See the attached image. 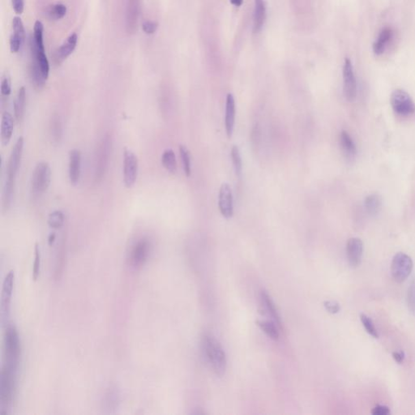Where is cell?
Listing matches in <instances>:
<instances>
[{"mask_svg": "<svg viewBox=\"0 0 415 415\" xmlns=\"http://www.w3.org/2000/svg\"><path fill=\"white\" fill-rule=\"evenodd\" d=\"M64 221H65V216L62 211H54L49 215L48 225L51 228L57 230L63 227Z\"/></svg>", "mask_w": 415, "mask_h": 415, "instance_id": "obj_33", "label": "cell"}, {"mask_svg": "<svg viewBox=\"0 0 415 415\" xmlns=\"http://www.w3.org/2000/svg\"><path fill=\"white\" fill-rule=\"evenodd\" d=\"M407 306L409 311L415 316V278L412 280L411 283L408 288Z\"/></svg>", "mask_w": 415, "mask_h": 415, "instance_id": "obj_38", "label": "cell"}, {"mask_svg": "<svg viewBox=\"0 0 415 415\" xmlns=\"http://www.w3.org/2000/svg\"><path fill=\"white\" fill-rule=\"evenodd\" d=\"M266 20V7L264 0H255L253 13V32L258 34L264 27Z\"/></svg>", "mask_w": 415, "mask_h": 415, "instance_id": "obj_22", "label": "cell"}, {"mask_svg": "<svg viewBox=\"0 0 415 415\" xmlns=\"http://www.w3.org/2000/svg\"><path fill=\"white\" fill-rule=\"evenodd\" d=\"M139 170V161L137 157L131 150H124V182L127 187H132L136 183Z\"/></svg>", "mask_w": 415, "mask_h": 415, "instance_id": "obj_9", "label": "cell"}, {"mask_svg": "<svg viewBox=\"0 0 415 415\" xmlns=\"http://www.w3.org/2000/svg\"><path fill=\"white\" fill-rule=\"evenodd\" d=\"M394 36V31L392 28L385 27L380 31L377 39L373 44V52L376 55H380L385 52L388 43L391 41Z\"/></svg>", "mask_w": 415, "mask_h": 415, "instance_id": "obj_23", "label": "cell"}, {"mask_svg": "<svg viewBox=\"0 0 415 415\" xmlns=\"http://www.w3.org/2000/svg\"><path fill=\"white\" fill-rule=\"evenodd\" d=\"M235 100L231 93H229L226 101V114H225V127L228 137H231L234 132L235 123Z\"/></svg>", "mask_w": 415, "mask_h": 415, "instance_id": "obj_19", "label": "cell"}, {"mask_svg": "<svg viewBox=\"0 0 415 415\" xmlns=\"http://www.w3.org/2000/svg\"><path fill=\"white\" fill-rule=\"evenodd\" d=\"M14 131V118L9 112L3 114L1 121V142L3 145H8L12 139Z\"/></svg>", "mask_w": 415, "mask_h": 415, "instance_id": "obj_25", "label": "cell"}, {"mask_svg": "<svg viewBox=\"0 0 415 415\" xmlns=\"http://www.w3.org/2000/svg\"><path fill=\"white\" fill-rule=\"evenodd\" d=\"M48 18L54 20H61L67 14V7L64 4H56L48 7L45 11Z\"/></svg>", "mask_w": 415, "mask_h": 415, "instance_id": "obj_32", "label": "cell"}, {"mask_svg": "<svg viewBox=\"0 0 415 415\" xmlns=\"http://www.w3.org/2000/svg\"><path fill=\"white\" fill-rule=\"evenodd\" d=\"M15 274L13 271L8 273L3 284L2 298H1V315L3 319H8L10 311L11 300L13 290Z\"/></svg>", "mask_w": 415, "mask_h": 415, "instance_id": "obj_13", "label": "cell"}, {"mask_svg": "<svg viewBox=\"0 0 415 415\" xmlns=\"http://www.w3.org/2000/svg\"><path fill=\"white\" fill-rule=\"evenodd\" d=\"M1 96L4 101H7L12 93V81H11L10 76L8 73H5L2 77L1 81Z\"/></svg>", "mask_w": 415, "mask_h": 415, "instance_id": "obj_37", "label": "cell"}, {"mask_svg": "<svg viewBox=\"0 0 415 415\" xmlns=\"http://www.w3.org/2000/svg\"><path fill=\"white\" fill-rule=\"evenodd\" d=\"M413 264L411 257L404 252H398L393 258L391 274L394 281L402 283L409 278L413 270Z\"/></svg>", "mask_w": 415, "mask_h": 415, "instance_id": "obj_8", "label": "cell"}, {"mask_svg": "<svg viewBox=\"0 0 415 415\" xmlns=\"http://www.w3.org/2000/svg\"><path fill=\"white\" fill-rule=\"evenodd\" d=\"M256 325L270 338L275 340L279 338V332L278 327L276 325L277 324L274 321L259 320L256 321Z\"/></svg>", "mask_w": 415, "mask_h": 415, "instance_id": "obj_31", "label": "cell"}, {"mask_svg": "<svg viewBox=\"0 0 415 415\" xmlns=\"http://www.w3.org/2000/svg\"><path fill=\"white\" fill-rule=\"evenodd\" d=\"M325 307L327 311H329L331 314H336L338 313L340 310V305L339 303L336 301H326L325 303Z\"/></svg>", "mask_w": 415, "mask_h": 415, "instance_id": "obj_41", "label": "cell"}, {"mask_svg": "<svg viewBox=\"0 0 415 415\" xmlns=\"http://www.w3.org/2000/svg\"><path fill=\"white\" fill-rule=\"evenodd\" d=\"M393 358H394L395 362H398V364L402 363L405 358V352L402 351V350L395 351V352L393 353Z\"/></svg>", "mask_w": 415, "mask_h": 415, "instance_id": "obj_44", "label": "cell"}, {"mask_svg": "<svg viewBox=\"0 0 415 415\" xmlns=\"http://www.w3.org/2000/svg\"><path fill=\"white\" fill-rule=\"evenodd\" d=\"M390 103L395 114L400 116H410L415 113V103L410 95L403 89L394 90L392 93Z\"/></svg>", "mask_w": 415, "mask_h": 415, "instance_id": "obj_7", "label": "cell"}, {"mask_svg": "<svg viewBox=\"0 0 415 415\" xmlns=\"http://www.w3.org/2000/svg\"><path fill=\"white\" fill-rule=\"evenodd\" d=\"M17 369L3 365L0 373V405L6 412L13 402L16 389Z\"/></svg>", "mask_w": 415, "mask_h": 415, "instance_id": "obj_3", "label": "cell"}, {"mask_svg": "<svg viewBox=\"0 0 415 415\" xmlns=\"http://www.w3.org/2000/svg\"><path fill=\"white\" fill-rule=\"evenodd\" d=\"M140 0H128L127 4L126 26L129 34H134L137 30L140 16Z\"/></svg>", "mask_w": 415, "mask_h": 415, "instance_id": "obj_18", "label": "cell"}, {"mask_svg": "<svg viewBox=\"0 0 415 415\" xmlns=\"http://www.w3.org/2000/svg\"><path fill=\"white\" fill-rule=\"evenodd\" d=\"M24 138L20 136L16 140V144L12 149L7 169V180L16 182V175L21 163L23 150H24Z\"/></svg>", "mask_w": 415, "mask_h": 415, "instance_id": "obj_11", "label": "cell"}, {"mask_svg": "<svg viewBox=\"0 0 415 415\" xmlns=\"http://www.w3.org/2000/svg\"><path fill=\"white\" fill-rule=\"evenodd\" d=\"M50 134L54 144H59L63 136V125L60 117L57 114H54L50 121Z\"/></svg>", "mask_w": 415, "mask_h": 415, "instance_id": "obj_27", "label": "cell"}, {"mask_svg": "<svg viewBox=\"0 0 415 415\" xmlns=\"http://www.w3.org/2000/svg\"><path fill=\"white\" fill-rule=\"evenodd\" d=\"M179 154L181 157L182 162H183V169L184 173L189 177L191 173V156L186 146L180 144L179 145Z\"/></svg>", "mask_w": 415, "mask_h": 415, "instance_id": "obj_34", "label": "cell"}, {"mask_svg": "<svg viewBox=\"0 0 415 415\" xmlns=\"http://www.w3.org/2000/svg\"><path fill=\"white\" fill-rule=\"evenodd\" d=\"M343 83H344L343 91L346 99L349 102H353L356 97L357 81L354 75L352 62L348 58L345 59L343 66Z\"/></svg>", "mask_w": 415, "mask_h": 415, "instance_id": "obj_10", "label": "cell"}, {"mask_svg": "<svg viewBox=\"0 0 415 415\" xmlns=\"http://www.w3.org/2000/svg\"><path fill=\"white\" fill-rule=\"evenodd\" d=\"M202 350L205 359L211 369L217 376H223L227 370V355L218 340L211 333L202 337Z\"/></svg>", "mask_w": 415, "mask_h": 415, "instance_id": "obj_2", "label": "cell"}, {"mask_svg": "<svg viewBox=\"0 0 415 415\" xmlns=\"http://www.w3.org/2000/svg\"><path fill=\"white\" fill-rule=\"evenodd\" d=\"M218 207L221 213L226 218L232 217L234 213V202L231 188L228 183L221 186L218 196Z\"/></svg>", "mask_w": 415, "mask_h": 415, "instance_id": "obj_14", "label": "cell"}, {"mask_svg": "<svg viewBox=\"0 0 415 415\" xmlns=\"http://www.w3.org/2000/svg\"><path fill=\"white\" fill-rule=\"evenodd\" d=\"M231 158L234 164V169L238 177H240L242 170V158L238 146L234 145L231 150Z\"/></svg>", "mask_w": 415, "mask_h": 415, "instance_id": "obj_36", "label": "cell"}, {"mask_svg": "<svg viewBox=\"0 0 415 415\" xmlns=\"http://www.w3.org/2000/svg\"><path fill=\"white\" fill-rule=\"evenodd\" d=\"M26 90L24 86L20 87L18 90L16 99L14 100V115L17 123L21 122L24 118L26 110Z\"/></svg>", "mask_w": 415, "mask_h": 415, "instance_id": "obj_26", "label": "cell"}, {"mask_svg": "<svg viewBox=\"0 0 415 415\" xmlns=\"http://www.w3.org/2000/svg\"><path fill=\"white\" fill-rule=\"evenodd\" d=\"M260 303L264 314L270 315L271 319L280 326L281 325V319H280L279 314L278 310L274 304V301L272 300L270 295L267 292L263 291L260 293Z\"/></svg>", "mask_w": 415, "mask_h": 415, "instance_id": "obj_24", "label": "cell"}, {"mask_svg": "<svg viewBox=\"0 0 415 415\" xmlns=\"http://www.w3.org/2000/svg\"><path fill=\"white\" fill-rule=\"evenodd\" d=\"M81 151L77 149L71 150L69 153L68 176L72 185H77L81 179Z\"/></svg>", "mask_w": 415, "mask_h": 415, "instance_id": "obj_17", "label": "cell"}, {"mask_svg": "<svg viewBox=\"0 0 415 415\" xmlns=\"http://www.w3.org/2000/svg\"><path fill=\"white\" fill-rule=\"evenodd\" d=\"M43 24L37 20L34 24V34L30 41L32 61L30 78L36 89L43 88L50 73V63L45 55L43 42Z\"/></svg>", "mask_w": 415, "mask_h": 415, "instance_id": "obj_1", "label": "cell"}, {"mask_svg": "<svg viewBox=\"0 0 415 415\" xmlns=\"http://www.w3.org/2000/svg\"><path fill=\"white\" fill-rule=\"evenodd\" d=\"M230 1L235 7H240L243 2V0H230Z\"/></svg>", "mask_w": 415, "mask_h": 415, "instance_id": "obj_45", "label": "cell"}, {"mask_svg": "<svg viewBox=\"0 0 415 415\" xmlns=\"http://www.w3.org/2000/svg\"><path fill=\"white\" fill-rule=\"evenodd\" d=\"M347 260L351 268H357L362 263L363 242L360 238H351L347 244Z\"/></svg>", "mask_w": 415, "mask_h": 415, "instance_id": "obj_15", "label": "cell"}, {"mask_svg": "<svg viewBox=\"0 0 415 415\" xmlns=\"http://www.w3.org/2000/svg\"><path fill=\"white\" fill-rule=\"evenodd\" d=\"M161 163L168 172L175 173L177 170V161L175 152L172 149H167L161 155Z\"/></svg>", "mask_w": 415, "mask_h": 415, "instance_id": "obj_29", "label": "cell"}, {"mask_svg": "<svg viewBox=\"0 0 415 415\" xmlns=\"http://www.w3.org/2000/svg\"><path fill=\"white\" fill-rule=\"evenodd\" d=\"M55 238H56V236H55V234H54V233H52V234L50 235L48 242H49V244L51 245V246H52V244L55 242Z\"/></svg>", "mask_w": 415, "mask_h": 415, "instance_id": "obj_46", "label": "cell"}, {"mask_svg": "<svg viewBox=\"0 0 415 415\" xmlns=\"http://www.w3.org/2000/svg\"><path fill=\"white\" fill-rule=\"evenodd\" d=\"M78 42V36L77 34H72L64 41L60 47L55 52V60L57 63H60L64 59H67L69 55H71Z\"/></svg>", "mask_w": 415, "mask_h": 415, "instance_id": "obj_20", "label": "cell"}, {"mask_svg": "<svg viewBox=\"0 0 415 415\" xmlns=\"http://www.w3.org/2000/svg\"><path fill=\"white\" fill-rule=\"evenodd\" d=\"M340 149L343 150L345 158L352 160L355 158L357 154V148L352 137L347 131H341L339 137Z\"/></svg>", "mask_w": 415, "mask_h": 415, "instance_id": "obj_21", "label": "cell"}, {"mask_svg": "<svg viewBox=\"0 0 415 415\" xmlns=\"http://www.w3.org/2000/svg\"><path fill=\"white\" fill-rule=\"evenodd\" d=\"M360 321L368 334H370L374 338H379V333H378L377 329L375 326L374 322L371 319L370 317L368 316L366 314H364V313H361Z\"/></svg>", "mask_w": 415, "mask_h": 415, "instance_id": "obj_35", "label": "cell"}, {"mask_svg": "<svg viewBox=\"0 0 415 415\" xmlns=\"http://www.w3.org/2000/svg\"><path fill=\"white\" fill-rule=\"evenodd\" d=\"M151 243L147 238H141L135 242L130 252V261L135 268H139L145 263L150 256Z\"/></svg>", "mask_w": 415, "mask_h": 415, "instance_id": "obj_12", "label": "cell"}, {"mask_svg": "<svg viewBox=\"0 0 415 415\" xmlns=\"http://www.w3.org/2000/svg\"><path fill=\"white\" fill-rule=\"evenodd\" d=\"M112 150V139L106 135L101 140L95 158V179L99 182L103 179L108 167L110 156Z\"/></svg>", "mask_w": 415, "mask_h": 415, "instance_id": "obj_6", "label": "cell"}, {"mask_svg": "<svg viewBox=\"0 0 415 415\" xmlns=\"http://www.w3.org/2000/svg\"><path fill=\"white\" fill-rule=\"evenodd\" d=\"M26 39L24 24L19 16L12 20V34L10 38V49L12 53H17L21 49Z\"/></svg>", "mask_w": 415, "mask_h": 415, "instance_id": "obj_16", "label": "cell"}, {"mask_svg": "<svg viewBox=\"0 0 415 415\" xmlns=\"http://www.w3.org/2000/svg\"><path fill=\"white\" fill-rule=\"evenodd\" d=\"M158 24L157 22L151 21V20H146L142 25V30L148 35H152L155 34L158 30Z\"/></svg>", "mask_w": 415, "mask_h": 415, "instance_id": "obj_40", "label": "cell"}, {"mask_svg": "<svg viewBox=\"0 0 415 415\" xmlns=\"http://www.w3.org/2000/svg\"><path fill=\"white\" fill-rule=\"evenodd\" d=\"M372 414L373 415H388L389 414L390 412L389 407L386 406V405H377L372 409Z\"/></svg>", "mask_w": 415, "mask_h": 415, "instance_id": "obj_42", "label": "cell"}, {"mask_svg": "<svg viewBox=\"0 0 415 415\" xmlns=\"http://www.w3.org/2000/svg\"><path fill=\"white\" fill-rule=\"evenodd\" d=\"M15 186H16V182L10 181V180L6 179V183L4 187V192H3V209L4 211L8 210L12 205L14 193H15Z\"/></svg>", "mask_w": 415, "mask_h": 415, "instance_id": "obj_30", "label": "cell"}, {"mask_svg": "<svg viewBox=\"0 0 415 415\" xmlns=\"http://www.w3.org/2000/svg\"><path fill=\"white\" fill-rule=\"evenodd\" d=\"M364 206L367 212L372 216L380 213L382 208L381 197L378 194H372L368 196L364 201Z\"/></svg>", "mask_w": 415, "mask_h": 415, "instance_id": "obj_28", "label": "cell"}, {"mask_svg": "<svg viewBox=\"0 0 415 415\" xmlns=\"http://www.w3.org/2000/svg\"><path fill=\"white\" fill-rule=\"evenodd\" d=\"M20 357V343L17 331L14 326H8L4 335V363L17 367Z\"/></svg>", "mask_w": 415, "mask_h": 415, "instance_id": "obj_4", "label": "cell"}, {"mask_svg": "<svg viewBox=\"0 0 415 415\" xmlns=\"http://www.w3.org/2000/svg\"><path fill=\"white\" fill-rule=\"evenodd\" d=\"M34 252H35V256H34V268H33V278L36 281L39 278L40 267H41V252H40L38 243H36Z\"/></svg>", "mask_w": 415, "mask_h": 415, "instance_id": "obj_39", "label": "cell"}, {"mask_svg": "<svg viewBox=\"0 0 415 415\" xmlns=\"http://www.w3.org/2000/svg\"><path fill=\"white\" fill-rule=\"evenodd\" d=\"M52 181V169L45 161H41L36 165L32 177L31 191L34 197L43 195L49 188Z\"/></svg>", "mask_w": 415, "mask_h": 415, "instance_id": "obj_5", "label": "cell"}, {"mask_svg": "<svg viewBox=\"0 0 415 415\" xmlns=\"http://www.w3.org/2000/svg\"><path fill=\"white\" fill-rule=\"evenodd\" d=\"M12 8L17 15L23 13L25 9V0H12Z\"/></svg>", "mask_w": 415, "mask_h": 415, "instance_id": "obj_43", "label": "cell"}]
</instances>
